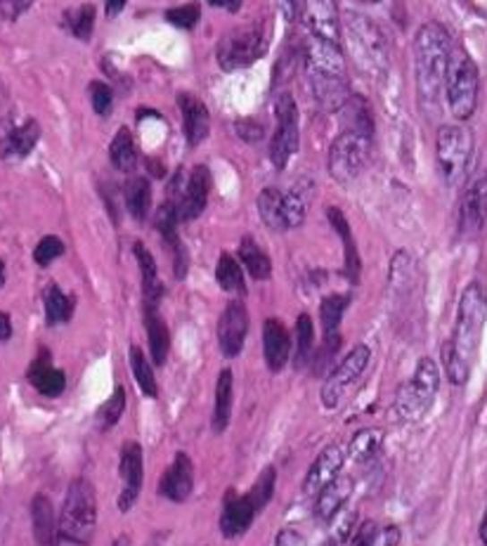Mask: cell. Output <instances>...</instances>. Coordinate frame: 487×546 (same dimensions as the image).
Instances as JSON below:
<instances>
[{
  "instance_id": "cell-1",
  "label": "cell",
  "mask_w": 487,
  "mask_h": 546,
  "mask_svg": "<svg viewBox=\"0 0 487 546\" xmlns=\"http://www.w3.org/2000/svg\"><path fill=\"white\" fill-rule=\"evenodd\" d=\"M487 320V294L483 284L471 282L461 294L455 334L445 346V371L455 386H464L471 376L475 353Z\"/></svg>"
},
{
  "instance_id": "cell-2",
  "label": "cell",
  "mask_w": 487,
  "mask_h": 546,
  "mask_svg": "<svg viewBox=\"0 0 487 546\" xmlns=\"http://www.w3.org/2000/svg\"><path fill=\"white\" fill-rule=\"evenodd\" d=\"M305 76L324 112H341L350 99L346 57L338 43L310 36L305 47Z\"/></svg>"
},
{
  "instance_id": "cell-3",
  "label": "cell",
  "mask_w": 487,
  "mask_h": 546,
  "mask_svg": "<svg viewBox=\"0 0 487 546\" xmlns=\"http://www.w3.org/2000/svg\"><path fill=\"white\" fill-rule=\"evenodd\" d=\"M452 53L449 33L438 21H428L416 31L414 38V72L416 90L428 114L440 107V95L445 90L448 62Z\"/></svg>"
},
{
  "instance_id": "cell-4",
  "label": "cell",
  "mask_w": 487,
  "mask_h": 546,
  "mask_svg": "<svg viewBox=\"0 0 487 546\" xmlns=\"http://www.w3.org/2000/svg\"><path fill=\"white\" fill-rule=\"evenodd\" d=\"M346 46L350 57L369 79H383L389 72V43L374 21L363 14L350 13L346 17Z\"/></svg>"
},
{
  "instance_id": "cell-5",
  "label": "cell",
  "mask_w": 487,
  "mask_h": 546,
  "mask_svg": "<svg viewBox=\"0 0 487 546\" xmlns=\"http://www.w3.org/2000/svg\"><path fill=\"white\" fill-rule=\"evenodd\" d=\"M60 540L83 544L92 540L98 523V497L95 487L86 478H76L66 490L64 507L60 518Z\"/></svg>"
},
{
  "instance_id": "cell-6",
  "label": "cell",
  "mask_w": 487,
  "mask_h": 546,
  "mask_svg": "<svg viewBox=\"0 0 487 546\" xmlns=\"http://www.w3.org/2000/svg\"><path fill=\"white\" fill-rule=\"evenodd\" d=\"M474 132L466 125H442L435 140V158L438 171L449 187H457L466 180L471 161H474Z\"/></svg>"
},
{
  "instance_id": "cell-7",
  "label": "cell",
  "mask_w": 487,
  "mask_h": 546,
  "mask_svg": "<svg viewBox=\"0 0 487 546\" xmlns=\"http://www.w3.org/2000/svg\"><path fill=\"white\" fill-rule=\"evenodd\" d=\"M445 95L448 105L459 121L474 116L478 105V69L474 60L461 47H452L445 76Z\"/></svg>"
},
{
  "instance_id": "cell-8",
  "label": "cell",
  "mask_w": 487,
  "mask_h": 546,
  "mask_svg": "<svg viewBox=\"0 0 487 546\" xmlns=\"http://www.w3.org/2000/svg\"><path fill=\"white\" fill-rule=\"evenodd\" d=\"M440 388V371L431 357H423L416 364L414 376L409 379L396 397V412L405 422H419L428 409L433 407L435 395Z\"/></svg>"
},
{
  "instance_id": "cell-9",
  "label": "cell",
  "mask_w": 487,
  "mask_h": 546,
  "mask_svg": "<svg viewBox=\"0 0 487 546\" xmlns=\"http://www.w3.org/2000/svg\"><path fill=\"white\" fill-rule=\"evenodd\" d=\"M369 147H372V135L367 132L353 131V128L338 132L329 149L331 178L341 184L353 183L367 164Z\"/></svg>"
},
{
  "instance_id": "cell-10",
  "label": "cell",
  "mask_w": 487,
  "mask_h": 546,
  "mask_svg": "<svg viewBox=\"0 0 487 546\" xmlns=\"http://www.w3.org/2000/svg\"><path fill=\"white\" fill-rule=\"evenodd\" d=\"M265 47H268V40L261 27L232 29L218 43V64L223 66L225 72H239L261 60L265 55Z\"/></svg>"
},
{
  "instance_id": "cell-11",
  "label": "cell",
  "mask_w": 487,
  "mask_h": 546,
  "mask_svg": "<svg viewBox=\"0 0 487 546\" xmlns=\"http://www.w3.org/2000/svg\"><path fill=\"white\" fill-rule=\"evenodd\" d=\"M275 116L277 131L270 142V158L277 171H284L298 149V107L289 92L277 98Z\"/></svg>"
},
{
  "instance_id": "cell-12",
  "label": "cell",
  "mask_w": 487,
  "mask_h": 546,
  "mask_svg": "<svg viewBox=\"0 0 487 546\" xmlns=\"http://www.w3.org/2000/svg\"><path fill=\"white\" fill-rule=\"evenodd\" d=\"M369 360H372V350L367 346H355L350 350L348 355L343 357L338 367L331 371L322 383V390H320V400H322V407L334 409L338 407V402L343 400V395L353 388V383L364 374V369L369 367Z\"/></svg>"
},
{
  "instance_id": "cell-13",
  "label": "cell",
  "mask_w": 487,
  "mask_h": 546,
  "mask_svg": "<svg viewBox=\"0 0 487 546\" xmlns=\"http://www.w3.org/2000/svg\"><path fill=\"white\" fill-rule=\"evenodd\" d=\"M119 473L124 481V490L119 494V511L128 514L132 504L138 501L142 490V473H145V461H142V448L138 442H125L121 449Z\"/></svg>"
},
{
  "instance_id": "cell-14",
  "label": "cell",
  "mask_w": 487,
  "mask_h": 546,
  "mask_svg": "<svg viewBox=\"0 0 487 546\" xmlns=\"http://www.w3.org/2000/svg\"><path fill=\"white\" fill-rule=\"evenodd\" d=\"M249 334V312L242 301H232L218 322V346L225 357H237Z\"/></svg>"
},
{
  "instance_id": "cell-15",
  "label": "cell",
  "mask_w": 487,
  "mask_h": 546,
  "mask_svg": "<svg viewBox=\"0 0 487 546\" xmlns=\"http://www.w3.org/2000/svg\"><path fill=\"white\" fill-rule=\"evenodd\" d=\"M487 223V175L468 184L459 206V232L464 237H475Z\"/></svg>"
},
{
  "instance_id": "cell-16",
  "label": "cell",
  "mask_w": 487,
  "mask_h": 546,
  "mask_svg": "<svg viewBox=\"0 0 487 546\" xmlns=\"http://www.w3.org/2000/svg\"><path fill=\"white\" fill-rule=\"evenodd\" d=\"M301 17H303L305 27L310 29V36L341 46V20H338L334 0H303Z\"/></svg>"
},
{
  "instance_id": "cell-17",
  "label": "cell",
  "mask_w": 487,
  "mask_h": 546,
  "mask_svg": "<svg viewBox=\"0 0 487 546\" xmlns=\"http://www.w3.org/2000/svg\"><path fill=\"white\" fill-rule=\"evenodd\" d=\"M209 192H211V171L204 164H199L192 168L190 178L184 183L183 199L178 201V216L180 220H194L204 213L206 204H209Z\"/></svg>"
},
{
  "instance_id": "cell-18",
  "label": "cell",
  "mask_w": 487,
  "mask_h": 546,
  "mask_svg": "<svg viewBox=\"0 0 487 546\" xmlns=\"http://www.w3.org/2000/svg\"><path fill=\"white\" fill-rule=\"evenodd\" d=\"M355 490V481L350 475H336L317 492L315 516L320 523H329L341 514V508L348 504L350 494Z\"/></svg>"
},
{
  "instance_id": "cell-19",
  "label": "cell",
  "mask_w": 487,
  "mask_h": 546,
  "mask_svg": "<svg viewBox=\"0 0 487 546\" xmlns=\"http://www.w3.org/2000/svg\"><path fill=\"white\" fill-rule=\"evenodd\" d=\"M343 461H346V449H343L341 445H329L327 449H322L320 456L312 461V466H310L308 475H305L303 492L305 494L320 492V490H322V487L331 481V478L338 475V471H341V466H343Z\"/></svg>"
},
{
  "instance_id": "cell-20",
  "label": "cell",
  "mask_w": 487,
  "mask_h": 546,
  "mask_svg": "<svg viewBox=\"0 0 487 546\" xmlns=\"http://www.w3.org/2000/svg\"><path fill=\"white\" fill-rule=\"evenodd\" d=\"M192 490H194V464L184 452H180L161 478V494L168 501H184Z\"/></svg>"
},
{
  "instance_id": "cell-21",
  "label": "cell",
  "mask_w": 487,
  "mask_h": 546,
  "mask_svg": "<svg viewBox=\"0 0 487 546\" xmlns=\"http://www.w3.org/2000/svg\"><path fill=\"white\" fill-rule=\"evenodd\" d=\"M178 105L183 109V121H184V135H187V142L192 147L201 145L206 138H209V131H211V116H209V109L199 98L190 95V92H183L178 98Z\"/></svg>"
},
{
  "instance_id": "cell-22",
  "label": "cell",
  "mask_w": 487,
  "mask_h": 546,
  "mask_svg": "<svg viewBox=\"0 0 487 546\" xmlns=\"http://www.w3.org/2000/svg\"><path fill=\"white\" fill-rule=\"evenodd\" d=\"M256 514L258 508L253 507V501L249 499V494L227 499V504H225L223 508V516H220V533H223L225 540L242 537V534L253 525Z\"/></svg>"
},
{
  "instance_id": "cell-23",
  "label": "cell",
  "mask_w": 487,
  "mask_h": 546,
  "mask_svg": "<svg viewBox=\"0 0 487 546\" xmlns=\"http://www.w3.org/2000/svg\"><path fill=\"white\" fill-rule=\"evenodd\" d=\"M263 350H265V364L270 371H282L289 363L291 353V338L289 331L279 320H268L263 327Z\"/></svg>"
},
{
  "instance_id": "cell-24",
  "label": "cell",
  "mask_w": 487,
  "mask_h": 546,
  "mask_svg": "<svg viewBox=\"0 0 487 546\" xmlns=\"http://www.w3.org/2000/svg\"><path fill=\"white\" fill-rule=\"evenodd\" d=\"M33 537L38 546H55L60 542V520L55 516L53 501L46 494H36L31 501Z\"/></svg>"
},
{
  "instance_id": "cell-25",
  "label": "cell",
  "mask_w": 487,
  "mask_h": 546,
  "mask_svg": "<svg viewBox=\"0 0 487 546\" xmlns=\"http://www.w3.org/2000/svg\"><path fill=\"white\" fill-rule=\"evenodd\" d=\"M327 216H329L331 227L338 232V237H341L343 242V272H346V277H348L350 282L357 284V279H360V270H363V263H360V253H357L355 239H353L348 220H346V216H343L338 209H334V206L327 211Z\"/></svg>"
},
{
  "instance_id": "cell-26",
  "label": "cell",
  "mask_w": 487,
  "mask_h": 546,
  "mask_svg": "<svg viewBox=\"0 0 487 546\" xmlns=\"http://www.w3.org/2000/svg\"><path fill=\"white\" fill-rule=\"evenodd\" d=\"M29 381L40 395L46 397H60L66 388V376L62 369L53 367L47 357H38L29 369Z\"/></svg>"
},
{
  "instance_id": "cell-27",
  "label": "cell",
  "mask_w": 487,
  "mask_h": 546,
  "mask_svg": "<svg viewBox=\"0 0 487 546\" xmlns=\"http://www.w3.org/2000/svg\"><path fill=\"white\" fill-rule=\"evenodd\" d=\"M40 138V128L36 121H27L20 128H7L0 140V157H27Z\"/></svg>"
},
{
  "instance_id": "cell-28",
  "label": "cell",
  "mask_w": 487,
  "mask_h": 546,
  "mask_svg": "<svg viewBox=\"0 0 487 546\" xmlns=\"http://www.w3.org/2000/svg\"><path fill=\"white\" fill-rule=\"evenodd\" d=\"M145 327H147V338H150V350H152V360L157 364H164L171 350V334L168 327L161 320L154 305H145Z\"/></svg>"
},
{
  "instance_id": "cell-29",
  "label": "cell",
  "mask_w": 487,
  "mask_h": 546,
  "mask_svg": "<svg viewBox=\"0 0 487 546\" xmlns=\"http://www.w3.org/2000/svg\"><path fill=\"white\" fill-rule=\"evenodd\" d=\"M232 397H235V376L230 369H223L218 376L216 405H213V431L223 433L232 416Z\"/></svg>"
},
{
  "instance_id": "cell-30",
  "label": "cell",
  "mask_w": 487,
  "mask_h": 546,
  "mask_svg": "<svg viewBox=\"0 0 487 546\" xmlns=\"http://www.w3.org/2000/svg\"><path fill=\"white\" fill-rule=\"evenodd\" d=\"M383 431L381 428H363L353 435L348 445V456L357 464H369L372 459L381 455L383 449Z\"/></svg>"
},
{
  "instance_id": "cell-31",
  "label": "cell",
  "mask_w": 487,
  "mask_h": 546,
  "mask_svg": "<svg viewBox=\"0 0 487 546\" xmlns=\"http://www.w3.org/2000/svg\"><path fill=\"white\" fill-rule=\"evenodd\" d=\"M132 253L138 258L140 272H142V291H145L147 303L154 305L164 294V286H161V279H158V270H157V260L150 253L145 243H135L132 246Z\"/></svg>"
},
{
  "instance_id": "cell-32",
  "label": "cell",
  "mask_w": 487,
  "mask_h": 546,
  "mask_svg": "<svg viewBox=\"0 0 487 546\" xmlns=\"http://www.w3.org/2000/svg\"><path fill=\"white\" fill-rule=\"evenodd\" d=\"M239 260H242V265L246 268V272H249L253 279H258V282L270 279L272 275L270 258H268V253L258 246L256 239L251 237L242 239V243H239Z\"/></svg>"
},
{
  "instance_id": "cell-33",
  "label": "cell",
  "mask_w": 487,
  "mask_h": 546,
  "mask_svg": "<svg viewBox=\"0 0 487 546\" xmlns=\"http://www.w3.org/2000/svg\"><path fill=\"white\" fill-rule=\"evenodd\" d=\"M125 206L132 218L145 220L152 209V184L147 178H132L125 184Z\"/></svg>"
},
{
  "instance_id": "cell-34",
  "label": "cell",
  "mask_w": 487,
  "mask_h": 546,
  "mask_svg": "<svg viewBox=\"0 0 487 546\" xmlns=\"http://www.w3.org/2000/svg\"><path fill=\"white\" fill-rule=\"evenodd\" d=\"M109 157H112V164L119 171L128 173L135 168V164H138V149H135V140H132L128 128H119V132L114 135L112 147H109Z\"/></svg>"
},
{
  "instance_id": "cell-35",
  "label": "cell",
  "mask_w": 487,
  "mask_h": 546,
  "mask_svg": "<svg viewBox=\"0 0 487 546\" xmlns=\"http://www.w3.org/2000/svg\"><path fill=\"white\" fill-rule=\"evenodd\" d=\"M216 279L220 284V289L227 291V294H239L244 296L246 294V286H244V272L242 265L230 256V253H223L220 260L216 265Z\"/></svg>"
},
{
  "instance_id": "cell-36",
  "label": "cell",
  "mask_w": 487,
  "mask_h": 546,
  "mask_svg": "<svg viewBox=\"0 0 487 546\" xmlns=\"http://www.w3.org/2000/svg\"><path fill=\"white\" fill-rule=\"evenodd\" d=\"M73 312V301L66 296L60 286L50 284L46 291V320L50 327L62 322H69V317Z\"/></svg>"
},
{
  "instance_id": "cell-37",
  "label": "cell",
  "mask_w": 487,
  "mask_h": 546,
  "mask_svg": "<svg viewBox=\"0 0 487 546\" xmlns=\"http://www.w3.org/2000/svg\"><path fill=\"white\" fill-rule=\"evenodd\" d=\"M258 213L270 230H284L282 225V192L268 187L258 194Z\"/></svg>"
},
{
  "instance_id": "cell-38",
  "label": "cell",
  "mask_w": 487,
  "mask_h": 546,
  "mask_svg": "<svg viewBox=\"0 0 487 546\" xmlns=\"http://www.w3.org/2000/svg\"><path fill=\"white\" fill-rule=\"evenodd\" d=\"M131 369L135 381H138L140 390L147 395V397H157L158 395V386L157 379H154L152 364L147 363L145 353L138 348V346H131Z\"/></svg>"
},
{
  "instance_id": "cell-39",
  "label": "cell",
  "mask_w": 487,
  "mask_h": 546,
  "mask_svg": "<svg viewBox=\"0 0 487 546\" xmlns=\"http://www.w3.org/2000/svg\"><path fill=\"white\" fill-rule=\"evenodd\" d=\"M348 308V296H341V294H331L322 301L320 305V315H322V327L324 336L338 334V327H341L343 312Z\"/></svg>"
},
{
  "instance_id": "cell-40",
  "label": "cell",
  "mask_w": 487,
  "mask_h": 546,
  "mask_svg": "<svg viewBox=\"0 0 487 546\" xmlns=\"http://www.w3.org/2000/svg\"><path fill=\"white\" fill-rule=\"evenodd\" d=\"M296 367H305L308 360L312 357V350H315V327H312V320L308 315H301L296 322Z\"/></svg>"
},
{
  "instance_id": "cell-41",
  "label": "cell",
  "mask_w": 487,
  "mask_h": 546,
  "mask_svg": "<svg viewBox=\"0 0 487 546\" xmlns=\"http://www.w3.org/2000/svg\"><path fill=\"white\" fill-rule=\"evenodd\" d=\"M305 220V199L298 192H282V225L284 230L301 227Z\"/></svg>"
},
{
  "instance_id": "cell-42",
  "label": "cell",
  "mask_w": 487,
  "mask_h": 546,
  "mask_svg": "<svg viewBox=\"0 0 487 546\" xmlns=\"http://www.w3.org/2000/svg\"><path fill=\"white\" fill-rule=\"evenodd\" d=\"M124 412H125V390L116 388L112 397H109V400L102 405V409L98 412L99 428H102V431H109L112 426H116L121 416H124Z\"/></svg>"
},
{
  "instance_id": "cell-43",
  "label": "cell",
  "mask_w": 487,
  "mask_h": 546,
  "mask_svg": "<svg viewBox=\"0 0 487 546\" xmlns=\"http://www.w3.org/2000/svg\"><path fill=\"white\" fill-rule=\"evenodd\" d=\"M66 27L72 29V33L76 38L88 40L92 33V24H95V7L92 5H81L79 10L64 14Z\"/></svg>"
},
{
  "instance_id": "cell-44",
  "label": "cell",
  "mask_w": 487,
  "mask_h": 546,
  "mask_svg": "<svg viewBox=\"0 0 487 546\" xmlns=\"http://www.w3.org/2000/svg\"><path fill=\"white\" fill-rule=\"evenodd\" d=\"M275 481H277V473H275V468H265L263 473H261V478L256 481V485L251 487V492L249 494V499L253 501V507L261 511V508L268 507V501L272 499V492H275Z\"/></svg>"
},
{
  "instance_id": "cell-45",
  "label": "cell",
  "mask_w": 487,
  "mask_h": 546,
  "mask_svg": "<svg viewBox=\"0 0 487 546\" xmlns=\"http://www.w3.org/2000/svg\"><path fill=\"white\" fill-rule=\"evenodd\" d=\"M62 253H64V243H62V239L55 237V235H47V237L40 239L38 246L33 249V260L38 265H43V268H47V265L53 263V260H57Z\"/></svg>"
},
{
  "instance_id": "cell-46",
  "label": "cell",
  "mask_w": 487,
  "mask_h": 546,
  "mask_svg": "<svg viewBox=\"0 0 487 546\" xmlns=\"http://www.w3.org/2000/svg\"><path fill=\"white\" fill-rule=\"evenodd\" d=\"M166 20L171 21L173 27L184 29V31H190V29L197 27L199 21V5H180V7H173V10H168L166 13Z\"/></svg>"
},
{
  "instance_id": "cell-47",
  "label": "cell",
  "mask_w": 487,
  "mask_h": 546,
  "mask_svg": "<svg viewBox=\"0 0 487 546\" xmlns=\"http://www.w3.org/2000/svg\"><path fill=\"white\" fill-rule=\"evenodd\" d=\"M90 99H92V109L99 114V116H109L114 105V92L107 83H92L90 86Z\"/></svg>"
},
{
  "instance_id": "cell-48",
  "label": "cell",
  "mask_w": 487,
  "mask_h": 546,
  "mask_svg": "<svg viewBox=\"0 0 487 546\" xmlns=\"http://www.w3.org/2000/svg\"><path fill=\"white\" fill-rule=\"evenodd\" d=\"M235 131H237V135L244 142H258V140H263V128H261V124L251 119L237 121V128H235Z\"/></svg>"
},
{
  "instance_id": "cell-49",
  "label": "cell",
  "mask_w": 487,
  "mask_h": 546,
  "mask_svg": "<svg viewBox=\"0 0 487 546\" xmlns=\"http://www.w3.org/2000/svg\"><path fill=\"white\" fill-rule=\"evenodd\" d=\"M400 542H402L400 530H397L396 525H389L383 527V530H376L374 540H372V544L369 546H400Z\"/></svg>"
},
{
  "instance_id": "cell-50",
  "label": "cell",
  "mask_w": 487,
  "mask_h": 546,
  "mask_svg": "<svg viewBox=\"0 0 487 546\" xmlns=\"http://www.w3.org/2000/svg\"><path fill=\"white\" fill-rule=\"evenodd\" d=\"M33 0H0V14L5 20H17L21 13H27Z\"/></svg>"
},
{
  "instance_id": "cell-51",
  "label": "cell",
  "mask_w": 487,
  "mask_h": 546,
  "mask_svg": "<svg viewBox=\"0 0 487 546\" xmlns=\"http://www.w3.org/2000/svg\"><path fill=\"white\" fill-rule=\"evenodd\" d=\"M374 533H376L374 523H364V525L350 537L348 546H369L372 544V540H374Z\"/></svg>"
},
{
  "instance_id": "cell-52",
  "label": "cell",
  "mask_w": 487,
  "mask_h": 546,
  "mask_svg": "<svg viewBox=\"0 0 487 546\" xmlns=\"http://www.w3.org/2000/svg\"><path fill=\"white\" fill-rule=\"evenodd\" d=\"M277 546H305V537L294 527H286L277 534Z\"/></svg>"
},
{
  "instance_id": "cell-53",
  "label": "cell",
  "mask_w": 487,
  "mask_h": 546,
  "mask_svg": "<svg viewBox=\"0 0 487 546\" xmlns=\"http://www.w3.org/2000/svg\"><path fill=\"white\" fill-rule=\"evenodd\" d=\"M350 542V523H343L341 527H336L334 534L324 542L322 546H348Z\"/></svg>"
},
{
  "instance_id": "cell-54",
  "label": "cell",
  "mask_w": 487,
  "mask_h": 546,
  "mask_svg": "<svg viewBox=\"0 0 487 546\" xmlns=\"http://www.w3.org/2000/svg\"><path fill=\"white\" fill-rule=\"evenodd\" d=\"M282 10L286 14V20H298L301 10H303V0H282Z\"/></svg>"
},
{
  "instance_id": "cell-55",
  "label": "cell",
  "mask_w": 487,
  "mask_h": 546,
  "mask_svg": "<svg viewBox=\"0 0 487 546\" xmlns=\"http://www.w3.org/2000/svg\"><path fill=\"white\" fill-rule=\"evenodd\" d=\"M13 338V320L7 312H0V343H5Z\"/></svg>"
},
{
  "instance_id": "cell-56",
  "label": "cell",
  "mask_w": 487,
  "mask_h": 546,
  "mask_svg": "<svg viewBox=\"0 0 487 546\" xmlns=\"http://www.w3.org/2000/svg\"><path fill=\"white\" fill-rule=\"evenodd\" d=\"M125 3H128V0H105L107 17H116V14L125 7Z\"/></svg>"
},
{
  "instance_id": "cell-57",
  "label": "cell",
  "mask_w": 487,
  "mask_h": 546,
  "mask_svg": "<svg viewBox=\"0 0 487 546\" xmlns=\"http://www.w3.org/2000/svg\"><path fill=\"white\" fill-rule=\"evenodd\" d=\"M209 3H211V5H216V7H225V10L235 13L242 0H209Z\"/></svg>"
},
{
  "instance_id": "cell-58",
  "label": "cell",
  "mask_w": 487,
  "mask_h": 546,
  "mask_svg": "<svg viewBox=\"0 0 487 546\" xmlns=\"http://www.w3.org/2000/svg\"><path fill=\"white\" fill-rule=\"evenodd\" d=\"M481 540H483V544L487 546V511H485V518H483V523H481Z\"/></svg>"
},
{
  "instance_id": "cell-59",
  "label": "cell",
  "mask_w": 487,
  "mask_h": 546,
  "mask_svg": "<svg viewBox=\"0 0 487 546\" xmlns=\"http://www.w3.org/2000/svg\"><path fill=\"white\" fill-rule=\"evenodd\" d=\"M5 284V263L0 260V286Z\"/></svg>"
},
{
  "instance_id": "cell-60",
  "label": "cell",
  "mask_w": 487,
  "mask_h": 546,
  "mask_svg": "<svg viewBox=\"0 0 487 546\" xmlns=\"http://www.w3.org/2000/svg\"><path fill=\"white\" fill-rule=\"evenodd\" d=\"M360 3H379V0H360Z\"/></svg>"
}]
</instances>
